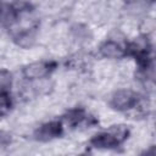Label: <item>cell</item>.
<instances>
[{"instance_id":"cell-1","label":"cell","mask_w":156,"mask_h":156,"mask_svg":"<svg viewBox=\"0 0 156 156\" xmlns=\"http://www.w3.org/2000/svg\"><path fill=\"white\" fill-rule=\"evenodd\" d=\"M128 135V129L124 126H115L110 128L106 132L96 134L91 139V145L99 149H108V147H115L122 141Z\"/></svg>"},{"instance_id":"cell-2","label":"cell","mask_w":156,"mask_h":156,"mask_svg":"<svg viewBox=\"0 0 156 156\" xmlns=\"http://www.w3.org/2000/svg\"><path fill=\"white\" fill-rule=\"evenodd\" d=\"M138 102V95L130 89H119L111 98V106L118 111L133 108Z\"/></svg>"},{"instance_id":"cell-3","label":"cell","mask_w":156,"mask_h":156,"mask_svg":"<svg viewBox=\"0 0 156 156\" xmlns=\"http://www.w3.org/2000/svg\"><path fill=\"white\" fill-rule=\"evenodd\" d=\"M54 63L48 61H37L27 65L23 68V76L28 79H43L52 69Z\"/></svg>"},{"instance_id":"cell-4","label":"cell","mask_w":156,"mask_h":156,"mask_svg":"<svg viewBox=\"0 0 156 156\" xmlns=\"http://www.w3.org/2000/svg\"><path fill=\"white\" fill-rule=\"evenodd\" d=\"M62 132V124L58 121H52L43 124L35 132V138L41 141H48L54 138H57Z\"/></svg>"},{"instance_id":"cell-5","label":"cell","mask_w":156,"mask_h":156,"mask_svg":"<svg viewBox=\"0 0 156 156\" xmlns=\"http://www.w3.org/2000/svg\"><path fill=\"white\" fill-rule=\"evenodd\" d=\"M100 54L106 57V58H121L124 55V50L121 46V44L113 41V40H107L100 46Z\"/></svg>"},{"instance_id":"cell-6","label":"cell","mask_w":156,"mask_h":156,"mask_svg":"<svg viewBox=\"0 0 156 156\" xmlns=\"http://www.w3.org/2000/svg\"><path fill=\"white\" fill-rule=\"evenodd\" d=\"M11 73L6 69H0V93H5L11 87Z\"/></svg>"},{"instance_id":"cell-7","label":"cell","mask_w":156,"mask_h":156,"mask_svg":"<svg viewBox=\"0 0 156 156\" xmlns=\"http://www.w3.org/2000/svg\"><path fill=\"white\" fill-rule=\"evenodd\" d=\"M10 108H11V100H10V98L6 94L1 93V95H0V117L5 116L10 111Z\"/></svg>"},{"instance_id":"cell-8","label":"cell","mask_w":156,"mask_h":156,"mask_svg":"<svg viewBox=\"0 0 156 156\" xmlns=\"http://www.w3.org/2000/svg\"><path fill=\"white\" fill-rule=\"evenodd\" d=\"M11 144V135L7 132L0 130V149L6 147Z\"/></svg>"}]
</instances>
